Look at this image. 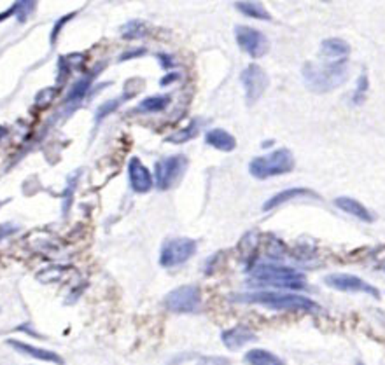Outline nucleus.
<instances>
[{"mask_svg": "<svg viewBox=\"0 0 385 365\" xmlns=\"http://www.w3.org/2000/svg\"><path fill=\"white\" fill-rule=\"evenodd\" d=\"M303 81L306 88L313 93H328L336 90L349 79V65L347 61H331V63L315 65L305 63L303 67Z\"/></svg>", "mask_w": 385, "mask_h": 365, "instance_id": "nucleus-1", "label": "nucleus"}, {"mask_svg": "<svg viewBox=\"0 0 385 365\" xmlns=\"http://www.w3.org/2000/svg\"><path fill=\"white\" fill-rule=\"evenodd\" d=\"M235 302H247V305H261L270 309H282V311H315L319 305L312 299L298 294H278V292H252V294H240L233 298Z\"/></svg>", "mask_w": 385, "mask_h": 365, "instance_id": "nucleus-2", "label": "nucleus"}, {"mask_svg": "<svg viewBox=\"0 0 385 365\" xmlns=\"http://www.w3.org/2000/svg\"><path fill=\"white\" fill-rule=\"evenodd\" d=\"M252 279L261 285L282 286V289H303L305 275L298 269L277 264H260L252 271Z\"/></svg>", "mask_w": 385, "mask_h": 365, "instance_id": "nucleus-3", "label": "nucleus"}, {"mask_svg": "<svg viewBox=\"0 0 385 365\" xmlns=\"http://www.w3.org/2000/svg\"><path fill=\"white\" fill-rule=\"evenodd\" d=\"M294 156L289 149H278L272 154L254 158L249 165V172L254 179L267 180L270 177L284 175V173L292 172L294 168Z\"/></svg>", "mask_w": 385, "mask_h": 365, "instance_id": "nucleus-4", "label": "nucleus"}, {"mask_svg": "<svg viewBox=\"0 0 385 365\" xmlns=\"http://www.w3.org/2000/svg\"><path fill=\"white\" fill-rule=\"evenodd\" d=\"M196 254V241L191 238H172L163 243L159 252V264L163 268H175L184 264Z\"/></svg>", "mask_w": 385, "mask_h": 365, "instance_id": "nucleus-5", "label": "nucleus"}, {"mask_svg": "<svg viewBox=\"0 0 385 365\" xmlns=\"http://www.w3.org/2000/svg\"><path fill=\"white\" fill-rule=\"evenodd\" d=\"M202 305V292L196 285H182L168 292L165 308L172 313H195Z\"/></svg>", "mask_w": 385, "mask_h": 365, "instance_id": "nucleus-6", "label": "nucleus"}, {"mask_svg": "<svg viewBox=\"0 0 385 365\" xmlns=\"http://www.w3.org/2000/svg\"><path fill=\"white\" fill-rule=\"evenodd\" d=\"M186 168L187 158L182 154L159 159V161L156 163L155 168L156 187H158L159 190H168L170 187H173L180 179H182Z\"/></svg>", "mask_w": 385, "mask_h": 365, "instance_id": "nucleus-7", "label": "nucleus"}, {"mask_svg": "<svg viewBox=\"0 0 385 365\" xmlns=\"http://www.w3.org/2000/svg\"><path fill=\"white\" fill-rule=\"evenodd\" d=\"M240 81L244 84L245 90V100L249 105H254L256 102L260 100L261 97L267 91L270 79H268V74L260 67V65H249L244 72L240 74Z\"/></svg>", "mask_w": 385, "mask_h": 365, "instance_id": "nucleus-8", "label": "nucleus"}, {"mask_svg": "<svg viewBox=\"0 0 385 365\" xmlns=\"http://www.w3.org/2000/svg\"><path fill=\"white\" fill-rule=\"evenodd\" d=\"M235 37L242 51L249 54L251 58H261L268 53V39L260 32V30L251 29V26L238 25L235 29Z\"/></svg>", "mask_w": 385, "mask_h": 365, "instance_id": "nucleus-9", "label": "nucleus"}, {"mask_svg": "<svg viewBox=\"0 0 385 365\" xmlns=\"http://www.w3.org/2000/svg\"><path fill=\"white\" fill-rule=\"evenodd\" d=\"M326 285L331 289L340 290V292H363V294L373 295L375 299H380V292L373 285L366 283L364 279L357 278L354 275H345V273H335L324 278Z\"/></svg>", "mask_w": 385, "mask_h": 365, "instance_id": "nucleus-10", "label": "nucleus"}, {"mask_svg": "<svg viewBox=\"0 0 385 365\" xmlns=\"http://www.w3.org/2000/svg\"><path fill=\"white\" fill-rule=\"evenodd\" d=\"M128 179H130L132 189L139 194L149 193L155 186L151 172L139 158H132L130 163H128Z\"/></svg>", "mask_w": 385, "mask_h": 365, "instance_id": "nucleus-11", "label": "nucleus"}, {"mask_svg": "<svg viewBox=\"0 0 385 365\" xmlns=\"http://www.w3.org/2000/svg\"><path fill=\"white\" fill-rule=\"evenodd\" d=\"M305 197H310V200H320V196L315 193V190L306 189V187H292V189L282 190V193L275 194L274 197H270V200L265 203L263 210L268 211V210H272V208H277V206H281V204L288 203V201L305 200Z\"/></svg>", "mask_w": 385, "mask_h": 365, "instance_id": "nucleus-12", "label": "nucleus"}, {"mask_svg": "<svg viewBox=\"0 0 385 365\" xmlns=\"http://www.w3.org/2000/svg\"><path fill=\"white\" fill-rule=\"evenodd\" d=\"M8 344L11 348H15V350L18 351V353L29 355V357L36 358V360L51 362V364H58V365L65 364V362H63V358H61L58 353H54V351L44 350V348L32 346V344L22 343V341H16V339H8Z\"/></svg>", "mask_w": 385, "mask_h": 365, "instance_id": "nucleus-13", "label": "nucleus"}, {"mask_svg": "<svg viewBox=\"0 0 385 365\" xmlns=\"http://www.w3.org/2000/svg\"><path fill=\"white\" fill-rule=\"evenodd\" d=\"M221 339H223V344L228 348V350L235 351V350H240V348L245 346V344L256 341V334L252 332L251 329H247V327L237 325L233 327V329L224 330Z\"/></svg>", "mask_w": 385, "mask_h": 365, "instance_id": "nucleus-14", "label": "nucleus"}, {"mask_svg": "<svg viewBox=\"0 0 385 365\" xmlns=\"http://www.w3.org/2000/svg\"><path fill=\"white\" fill-rule=\"evenodd\" d=\"M98 70H100V68H95L93 72H90V74H86L84 77H81V79L74 84L72 90H70V93H69V97H67V100H65L67 111L72 112L74 108H76L77 105L84 100V97H86L88 91H90L91 83H93V79H95V76H97Z\"/></svg>", "mask_w": 385, "mask_h": 365, "instance_id": "nucleus-15", "label": "nucleus"}, {"mask_svg": "<svg viewBox=\"0 0 385 365\" xmlns=\"http://www.w3.org/2000/svg\"><path fill=\"white\" fill-rule=\"evenodd\" d=\"M350 54L349 42L343 39H326L320 44V56L326 58L328 61H343Z\"/></svg>", "mask_w": 385, "mask_h": 365, "instance_id": "nucleus-16", "label": "nucleus"}, {"mask_svg": "<svg viewBox=\"0 0 385 365\" xmlns=\"http://www.w3.org/2000/svg\"><path fill=\"white\" fill-rule=\"evenodd\" d=\"M205 142L209 143L210 147L223 152H231L237 149V138L223 128H214L210 131H207Z\"/></svg>", "mask_w": 385, "mask_h": 365, "instance_id": "nucleus-17", "label": "nucleus"}, {"mask_svg": "<svg viewBox=\"0 0 385 365\" xmlns=\"http://www.w3.org/2000/svg\"><path fill=\"white\" fill-rule=\"evenodd\" d=\"M335 206L340 208L342 211H345V213H350L352 217H357L359 220H363V222H373V215H371V211L368 210L364 204H361L357 200H352V197H336Z\"/></svg>", "mask_w": 385, "mask_h": 365, "instance_id": "nucleus-18", "label": "nucleus"}, {"mask_svg": "<svg viewBox=\"0 0 385 365\" xmlns=\"http://www.w3.org/2000/svg\"><path fill=\"white\" fill-rule=\"evenodd\" d=\"M245 362L249 365H285L277 355H274L272 351L261 350V348H256L245 353Z\"/></svg>", "mask_w": 385, "mask_h": 365, "instance_id": "nucleus-19", "label": "nucleus"}, {"mask_svg": "<svg viewBox=\"0 0 385 365\" xmlns=\"http://www.w3.org/2000/svg\"><path fill=\"white\" fill-rule=\"evenodd\" d=\"M170 95H155V97H149L146 100H142L137 105L135 112H141V114H155V112L165 111L170 105Z\"/></svg>", "mask_w": 385, "mask_h": 365, "instance_id": "nucleus-20", "label": "nucleus"}, {"mask_svg": "<svg viewBox=\"0 0 385 365\" xmlns=\"http://www.w3.org/2000/svg\"><path fill=\"white\" fill-rule=\"evenodd\" d=\"M36 6H37V2H15V4H13L8 11L0 13V22H6V19L11 18V16H16V18H18V22H22V23L26 22V18L32 15L33 9H36Z\"/></svg>", "mask_w": 385, "mask_h": 365, "instance_id": "nucleus-21", "label": "nucleus"}, {"mask_svg": "<svg viewBox=\"0 0 385 365\" xmlns=\"http://www.w3.org/2000/svg\"><path fill=\"white\" fill-rule=\"evenodd\" d=\"M235 8H237L242 15L247 16V18L263 19V22H270L272 19L270 13H268L267 9H265V6L260 4V2H237Z\"/></svg>", "mask_w": 385, "mask_h": 365, "instance_id": "nucleus-22", "label": "nucleus"}, {"mask_svg": "<svg viewBox=\"0 0 385 365\" xmlns=\"http://www.w3.org/2000/svg\"><path fill=\"white\" fill-rule=\"evenodd\" d=\"M132 97H134V93H125V95H123V97L114 98V100H109V102H105V104H102L100 107L97 108V114H95V122L104 121V119L107 117V115H111L112 112L118 111L119 105H121L123 102L128 100V98H132Z\"/></svg>", "mask_w": 385, "mask_h": 365, "instance_id": "nucleus-23", "label": "nucleus"}, {"mask_svg": "<svg viewBox=\"0 0 385 365\" xmlns=\"http://www.w3.org/2000/svg\"><path fill=\"white\" fill-rule=\"evenodd\" d=\"M146 35H148V25H146L144 22L134 19V22H128L125 26H123V37L128 40L142 39V37Z\"/></svg>", "mask_w": 385, "mask_h": 365, "instance_id": "nucleus-24", "label": "nucleus"}, {"mask_svg": "<svg viewBox=\"0 0 385 365\" xmlns=\"http://www.w3.org/2000/svg\"><path fill=\"white\" fill-rule=\"evenodd\" d=\"M198 133V129H196V122H191V126H187V128L180 129V131L173 133V135H170L168 138H166V142L170 143H184L187 142L189 138H193V136Z\"/></svg>", "mask_w": 385, "mask_h": 365, "instance_id": "nucleus-25", "label": "nucleus"}, {"mask_svg": "<svg viewBox=\"0 0 385 365\" xmlns=\"http://www.w3.org/2000/svg\"><path fill=\"white\" fill-rule=\"evenodd\" d=\"M368 90H370V81H368V76L366 74H361V77L357 79L356 91H354V95H352L354 104L356 105L363 104L364 98H366V95H368Z\"/></svg>", "mask_w": 385, "mask_h": 365, "instance_id": "nucleus-26", "label": "nucleus"}, {"mask_svg": "<svg viewBox=\"0 0 385 365\" xmlns=\"http://www.w3.org/2000/svg\"><path fill=\"white\" fill-rule=\"evenodd\" d=\"M56 95H58L56 88H46V90H42L36 97V105L39 108L49 107V105L53 104V100H54V97H56Z\"/></svg>", "mask_w": 385, "mask_h": 365, "instance_id": "nucleus-27", "label": "nucleus"}, {"mask_svg": "<svg viewBox=\"0 0 385 365\" xmlns=\"http://www.w3.org/2000/svg\"><path fill=\"white\" fill-rule=\"evenodd\" d=\"M76 15H77V13L74 11V13H70V15H65V16H63V18H60L56 23H54L53 32H51V37H49L51 46H54V40H56L58 35H60V32H61V29H63V25H65L67 22H70V19H72Z\"/></svg>", "mask_w": 385, "mask_h": 365, "instance_id": "nucleus-28", "label": "nucleus"}, {"mask_svg": "<svg viewBox=\"0 0 385 365\" xmlns=\"http://www.w3.org/2000/svg\"><path fill=\"white\" fill-rule=\"evenodd\" d=\"M70 65L67 63V60L63 56L60 58V61H58V84H63L67 81V77H69L70 74Z\"/></svg>", "mask_w": 385, "mask_h": 365, "instance_id": "nucleus-29", "label": "nucleus"}, {"mask_svg": "<svg viewBox=\"0 0 385 365\" xmlns=\"http://www.w3.org/2000/svg\"><path fill=\"white\" fill-rule=\"evenodd\" d=\"M196 365H231V362L226 357H202Z\"/></svg>", "mask_w": 385, "mask_h": 365, "instance_id": "nucleus-30", "label": "nucleus"}, {"mask_svg": "<svg viewBox=\"0 0 385 365\" xmlns=\"http://www.w3.org/2000/svg\"><path fill=\"white\" fill-rule=\"evenodd\" d=\"M13 231H16V227L13 226H0V240H4L8 234H11Z\"/></svg>", "mask_w": 385, "mask_h": 365, "instance_id": "nucleus-31", "label": "nucleus"}, {"mask_svg": "<svg viewBox=\"0 0 385 365\" xmlns=\"http://www.w3.org/2000/svg\"><path fill=\"white\" fill-rule=\"evenodd\" d=\"M177 79H179V74H172V76L163 77V79L159 81V84H162V86H166V84H170L172 81H177Z\"/></svg>", "mask_w": 385, "mask_h": 365, "instance_id": "nucleus-32", "label": "nucleus"}, {"mask_svg": "<svg viewBox=\"0 0 385 365\" xmlns=\"http://www.w3.org/2000/svg\"><path fill=\"white\" fill-rule=\"evenodd\" d=\"M356 365H364V364H363V362H357V364H356Z\"/></svg>", "mask_w": 385, "mask_h": 365, "instance_id": "nucleus-33", "label": "nucleus"}]
</instances>
